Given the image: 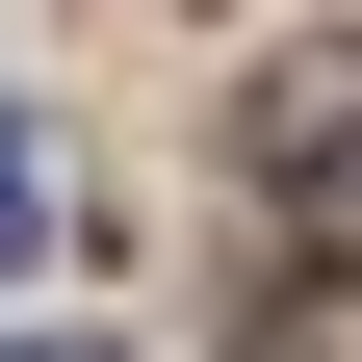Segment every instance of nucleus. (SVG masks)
Segmentation results:
<instances>
[{
	"mask_svg": "<svg viewBox=\"0 0 362 362\" xmlns=\"http://www.w3.org/2000/svg\"><path fill=\"white\" fill-rule=\"evenodd\" d=\"M259 181H285V233L362 285V52H310V78H259Z\"/></svg>",
	"mask_w": 362,
	"mask_h": 362,
	"instance_id": "1",
	"label": "nucleus"
},
{
	"mask_svg": "<svg viewBox=\"0 0 362 362\" xmlns=\"http://www.w3.org/2000/svg\"><path fill=\"white\" fill-rule=\"evenodd\" d=\"M233 362H362V285H285V310H259Z\"/></svg>",
	"mask_w": 362,
	"mask_h": 362,
	"instance_id": "2",
	"label": "nucleus"
},
{
	"mask_svg": "<svg viewBox=\"0 0 362 362\" xmlns=\"http://www.w3.org/2000/svg\"><path fill=\"white\" fill-rule=\"evenodd\" d=\"M52 259V129H0V285Z\"/></svg>",
	"mask_w": 362,
	"mask_h": 362,
	"instance_id": "3",
	"label": "nucleus"
},
{
	"mask_svg": "<svg viewBox=\"0 0 362 362\" xmlns=\"http://www.w3.org/2000/svg\"><path fill=\"white\" fill-rule=\"evenodd\" d=\"M26 362H78V337H26Z\"/></svg>",
	"mask_w": 362,
	"mask_h": 362,
	"instance_id": "4",
	"label": "nucleus"
}]
</instances>
